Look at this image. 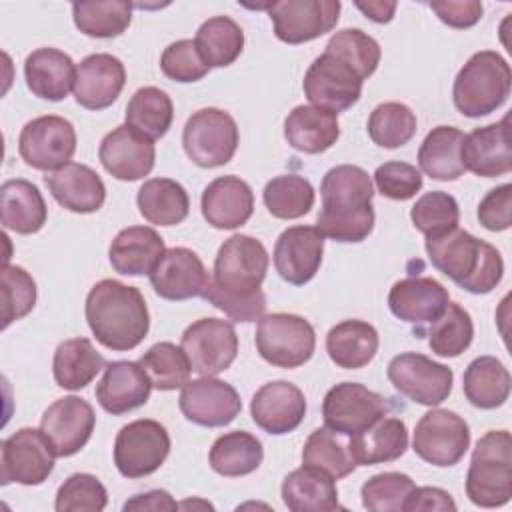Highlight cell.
<instances>
[{"instance_id": "cell-24", "label": "cell", "mask_w": 512, "mask_h": 512, "mask_svg": "<svg viewBox=\"0 0 512 512\" xmlns=\"http://www.w3.org/2000/svg\"><path fill=\"white\" fill-rule=\"evenodd\" d=\"M450 302L448 290L434 278L416 276L394 282L388 294L390 312L408 324H416L414 334L418 336L424 324H432Z\"/></svg>"}, {"instance_id": "cell-27", "label": "cell", "mask_w": 512, "mask_h": 512, "mask_svg": "<svg viewBox=\"0 0 512 512\" xmlns=\"http://www.w3.org/2000/svg\"><path fill=\"white\" fill-rule=\"evenodd\" d=\"M508 122L510 116H504L500 122L464 134L462 164L466 170L484 178L504 176L512 170Z\"/></svg>"}, {"instance_id": "cell-14", "label": "cell", "mask_w": 512, "mask_h": 512, "mask_svg": "<svg viewBox=\"0 0 512 512\" xmlns=\"http://www.w3.org/2000/svg\"><path fill=\"white\" fill-rule=\"evenodd\" d=\"M190 366L200 376H216L232 366L238 354V334L228 320L200 318L180 338Z\"/></svg>"}, {"instance_id": "cell-29", "label": "cell", "mask_w": 512, "mask_h": 512, "mask_svg": "<svg viewBox=\"0 0 512 512\" xmlns=\"http://www.w3.org/2000/svg\"><path fill=\"white\" fill-rule=\"evenodd\" d=\"M44 182L54 200L76 214H92L100 210L106 200L102 178L86 164L68 162L66 166L48 172Z\"/></svg>"}, {"instance_id": "cell-9", "label": "cell", "mask_w": 512, "mask_h": 512, "mask_svg": "<svg viewBox=\"0 0 512 512\" xmlns=\"http://www.w3.org/2000/svg\"><path fill=\"white\" fill-rule=\"evenodd\" d=\"M170 454L168 430L150 418L134 420L120 428L114 440V464L126 478L154 474Z\"/></svg>"}, {"instance_id": "cell-23", "label": "cell", "mask_w": 512, "mask_h": 512, "mask_svg": "<svg viewBox=\"0 0 512 512\" xmlns=\"http://www.w3.org/2000/svg\"><path fill=\"white\" fill-rule=\"evenodd\" d=\"M250 414L258 428L282 436L300 426L306 416L304 392L286 380H274L256 390L250 402Z\"/></svg>"}, {"instance_id": "cell-3", "label": "cell", "mask_w": 512, "mask_h": 512, "mask_svg": "<svg viewBox=\"0 0 512 512\" xmlns=\"http://www.w3.org/2000/svg\"><path fill=\"white\" fill-rule=\"evenodd\" d=\"M84 312L94 338L116 352L136 348L150 330V314L142 292L112 278L90 288Z\"/></svg>"}, {"instance_id": "cell-12", "label": "cell", "mask_w": 512, "mask_h": 512, "mask_svg": "<svg viewBox=\"0 0 512 512\" xmlns=\"http://www.w3.org/2000/svg\"><path fill=\"white\" fill-rule=\"evenodd\" d=\"M76 152V130L70 120L46 114L38 116L20 132L18 138V154L20 158L44 172H54L66 166Z\"/></svg>"}, {"instance_id": "cell-40", "label": "cell", "mask_w": 512, "mask_h": 512, "mask_svg": "<svg viewBox=\"0 0 512 512\" xmlns=\"http://www.w3.org/2000/svg\"><path fill=\"white\" fill-rule=\"evenodd\" d=\"M462 388L472 406L494 410L508 400L512 378L498 358L478 356L464 370Z\"/></svg>"}, {"instance_id": "cell-31", "label": "cell", "mask_w": 512, "mask_h": 512, "mask_svg": "<svg viewBox=\"0 0 512 512\" xmlns=\"http://www.w3.org/2000/svg\"><path fill=\"white\" fill-rule=\"evenodd\" d=\"M282 500L292 512H332L342 508L334 478L308 464H302L284 478Z\"/></svg>"}, {"instance_id": "cell-39", "label": "cell", "mask_w": 512, "mask_h": 512, "mask_svg": "<svg viewBox=\"0 0 512 512\" xmlns=\"http://www.w3.org/2000/svg\"><path fill=\"white\" fill-rule=\"evenodd\" d=\"M104 366V356L88 338H68L60 342L52 360L54 380L64 390L86 388Z\"/></svg>"}, {"instance_id": "cell-20", "label": "cell", "mask_w": 512, "mask_h": 512, "mask_svg": "<svg viewBox=\"0 0 512 512\" xmlns=\"http://www.w3.org/2000/svg\"><path fill=\"white\" fill-rule=\"evenodd\" d=\"M148 276L154 292L174 302L204 296L210 284L208 270L200 256L184 246L164 250Z\"/></svg>"}, {"instance_id": "cell-35", "label": "cell", "mask_w": 512, "mask_h": 512, "mask_svg": "<svg viewBox=\"0 0 512 512\" xmlns=\"http://www.w3.org/2000/svg\"><path fill=\"white\" fill-rule=\"evenodd\" d=\"M350 454L356 466L392 462L408 448V430L400 418H380L370 428L350 436Z\"/></svg>"}, {"instance_id": "cell-37", "label": "cell", "mask_w": 512, "mask_h": 512, "mask_svg": "<svg viewBox=\"0 0 512 512\" xmlns=\"http://www.w3.org/2000/svg\"><path fill=\"white\" fill-rule=\"evenodd\" d=\"M378 332L364 320H344L330 328L326 352L330 360L346 370H358L372 362L378 352Z\"/></svg>"}, {"instance_id": "cell-13", "label": "cell", "mask_w": 512, "mask_h": 512, "mask_svg": "<svg viewBox=\"0 0 512 512\" xmlns=\"http://www.w3.org/2000/svg\"><path fill=\"white\" fill-rule=\"evenodd\" d=\"M470 446V428L462 416L452 410H430L426 412L412 438V450L418 458L432 466H454L458 464Z\"/></svg>"}, {"instance_id": "cell-28", "label": "cell", "mask_w": 512, "mask_h": 512, "mask_svg": "<svg viewBox=\"0 0 512 512\" xmlns=\"http://www.w3.org/2000/svg\"><path fill=\"white\" fill-rule=\"evenodd\" d=\"M202 216L218 230H234L246 224L254 212V192L238 176H218L202 192Z\"/></svg>"}, {"instance_id": "cell-49", "label": "cell", "mask_w": 512, "mask_h": 512, "mask_svg": "<svg viewBox=\"0 0 512 512\" xmlns=\"http://www.w3.org/2000/svg\"><path fill=\"white\" fill-rule=\"evenodd\" d=\"M302 464L316 466L328 472L334 480L346 478L356 470V462L350 454L348 444H344L336 432L330 428H316L304 442Z\"/></svg>"}, {"instance_id": "cell-34", "label": "cell", "mask_w": 512, "mask_h": 512, "mask_svg": "<svg viewBox=\"0 0 512 512\" xmlns=\"http://www.w3.org/2000/svg\"><path fill=\"white\" fill-rule=\"evenodd\" d=\"M0 214L6 230L36 234L46 224L48 208L36 184L24 178H12L0 188Z\"/></svg>"}, {"instance_id": "cell-21", "label": "cell", "mask_w": 512, "mask_h": 512, "mask_svg": "<svg viewBox=\"0 0 512 512\" xmlns=\"http://www.w3.org/2000/svg\"><path fill=\"white\" fill-rule=\"evenodd\" d=\"M98 158L108 174L124 182H134L152 172L156 148L150 138L122 124L102 138Z\"/></svg>"}, {"instance_id": "cell-30", "label": "cell", "mask_w": 512, "mask_h": 512, "mask_svg": "<svg viewBox=\"0 0 512 512\" xmlns=\"http://www.w3.org/2000/svg\"><path fill=\"white\" fill-rule=\"evenodd\" d=\"M28 90L50 102L64 100L76 84V66L72 58L58 48H38L24 62Z\"/></svg>"}, {"instance_id": "cell-6", "label": "cell", "mask_w": 512, "mask_h": 512, "mask_svg": "<svg viewBox=\"0 0 512 512\" xmlns=\"http://www.w3.org/2000/svg\"><path fill=\"white\" fill-rule=\"evenodd\" d=\"M466 496L480 508H498L512 498V438L508 430L486 432L472 452Z\"/></svg>"}, {"instance_id": "cell-10", "label": "cell", "mask_w": 512, "mask_h": 512, "mask_svg": "<svg viewBox=\"0 0 512 512\" xmlns=\"http://www.w3.org/2000/svg\"><path fill=\"white\" fill-rule=\"evenodd\" d=\"M388 398L358 382H340L332 386L322 400L326 428L342 436H354L386 416Z\"/></svg>"}, {"instance_id": "cell-60", "label": "cell", "mask_w": 512, "mask_h": 512, "mask_svg": "<svg viewBox=\"0 0 512 512\" xmlns=\"http://www.w3.org/2000/svg\"><path fill=\"white\" fill-rule=\"evenodd\" d=\"M178 502L166 490H150L146 494H136L124 504V510L136 512H160V510H176Z\"/></svg>"}, {"instance_id": "cell-52", "label": "cell", "mask_w": 512, "mask_h": 512, "mask_svg": "<svg viewBox=\"0 0 512 512\" xmlns=\"http://www.w3.org/2000/svg\"><path fill=\"white\" fill-rule=\"evenodd\" d=\"M414 480L402 472H380L370 476L360 490L362 506L370 512H404Z\"/></svg>"}, {"instance_id": "cell-38", "label": "cell", "mask_w": 512, "mask_h": 512, "mask_svg": "<svg viewBox=\"0 0 512 512\" xmlns=\"http://www.w3.org/2000/svg\"><path fill=\"white\" fill-rule=\"evenodd\" d=\"M136 204L140 214L156 226H176L190 212L188 192L172 178L146 180L136 194Z\"/></svg>"}, {"instance_id": "cell-33", "label": "cell", "mask_w": 512, "mask_h": 512, "mask_svg": "<svg viewBox=\"0 0 512 512\" xmlns=\"http://www.w3.org/2000/svg\"><path fill=\"white\" fill-rule=\"evenodd\" d=\"M338 136V114L318 106H296L284 120V138L304 154L326 152L336 144Z\"/></svg>"}, {"instance_id": "cell-42", "label": "cell", "mask_w": 512, "mask_h": 512, "mask_svg": "<svg viewBox=\"0 0 512 512\" xmlns=\"http://www.w3.org/2000/svg\"><path fill=\"white\" fill-rule=\"evenodd\" d=\"M194 42L210 68H224L242 54L244 32L230 16H212L200 24Z\"/></svg>"}, {"instance_id": "cell-15", "label": "cell", "mask_w": 512, "mask_h": 512, "mask_svg": "<svg viewBox=\"0 0 512 512\" xmlns=\"http://www.w3.org/2000/svg\"><path fill=\"white\" fill-rule=\"evenodd\" d=\"M364 80L340 58L322 52L306 70L302 88L312 106L334 114L352 108L362 94Z\"/></svg>"}, {"instance_id": "cell-5", "label": "cell", "mask_w": 512, "mask_h": 512, "mask_svg": "<svg viewBox=\"0 0 512 512\" xmlns=\"http://www.w3.org/2000/svg\"><path fill=\"white\" fill-rule=\"evenodd\" d=\"M510 64L494 50H480L458 70L452 100L460 114L480 118L498 110L510 96Z\"/></svg>"}, {"instance_id": "cell-44", "label": "cell", "mask_w": 512, "mask_h": 512, "mask_svg": "<svg viewBox=\"0 0 512 512\" xmlns=\"http://www.w3.org/2000/svg\"><path fill=\"white\" fill-rule=\"evenodd\" d=\"M76 28L92 38L120 36L132 22V4L126 0H82L72 4Z\"/></svg>"}, {"instance_id": "cell-43", "label": "cell", "mask_w": 512, "mask_h": 512, "mask_svg": "<svg viewBox=\"0 0 512 512\" xmlns=\"http://www.w3.org/2000/svg\"><path fill=\"white\" fill-rule=\"evenodd\" d=\"M172 120V100L164 90L156 86H144L136 90L126 104V124L152 142L168 132Z\"/></svg>"}, {"instance_id": "cell-26", "label": "cell", "mask_w": 512, "mask_h": 512, "mask_svg": "<svg viewBox=\"0 0 512 512\" xmlns=\"http://www.w3.org/2000/svg\"><path fill=\"white\" fill-rule=\"evenodd\" d=\"M152 388L140 362L114 360L104 366V376L96 384V400L108 414L120 416L144 406Z\"/></svg>"}, {"instance_id": "cell-46", "label": "cell", "mask_w": 512, "mask_h": 512, "mask_svg": "<svg viewBox=\"0 0 512 512\" xmlns=\"http://www.w3.org/2000/svg\"><path fill=\"white\" fill-rule=\"evenodd\" d=\"M140 366L148 374L150 382L158 390H176L184 388L186 382L190 380V360L182 346H176L172 342H158L150 346L142 356H140Z\"/></svg>"}, {"instance_id": "cell-59", "label": "cell", "mask_w": 512, "mask_h": 512, "mask_svg": "<svg viewBox=\"0 0 512 512\" xmlns=\"http://www.w3.org/2000/svg\"><path fill=\"white\" fill-rule=\"evenodd\" d=\"M420 510H440V512H454L456 502L454 498L436 486H416L404 506V512H420Z\"/></svg>"}, {"instance_id": "cell-55", "label": "cell", "mask_w": 512, "mask_h": 512, "mask_svg": "<svg viewBox=\"0 0 512 512\" xmlns=\"http://www.w3.org/2000/svg\"><path fill=\"white\" fill-rule=\"evenodd\" d=\"M160 70L174 82H196L202 80L210 66L200 56L194 40H176L168 44L160 56Z\"/></svg>"}, {"instance_id": "cell-56", "label": "cell", "mask_w": 512, "mask_h": 512, "mask_svg": "<svg viewBox=\"0 0 512 512\" xmlns=\"http://www.w3.org/2000/svg\"><path fill=\"white\" fill-rule=\"evenodd\" d=\"M376 188L390 200H410L422 188V174L416 166L406 162H384L374 172Z\"/></svg>"}, {"instance_id": "cell-57", "label": "cell", "mask_w": 512, "mask_h": 512, "mask_svg": "<svg viewBox=\"0 0 512 512\" xmlns=\"http://www.w3.org/2000/svg\"><path fill=\"white\" fill-rule=\"evenodd\" d=\"M478 220L490 232L508 230L512 224V186L492 188L478 204Z\"/></svg>"}, {"instance_id": "cell-8", "label": "cell", "mask_w": 512, "mask_h": 512, "mask_svg": "<svg viewBox=\"0 0 512 512\" xmlns=\"http://www.w3.org/2000/svg\"><path fill=\"white\" fill-rule=\"evenodd\" d=\"M240 142L236 120L220 108L196 110L184 126L186 156L202 168H218L232 160Z\"/></svg>"}, {"instance_id": "cell-17", "label": "cell", "mask_w": 512, "mask_h": 512, "mask_svg": "<svg viewBox=\"0 0 512 512\" xmlns=\"http://www.w3.org/2000/svg\"><path fill=\"white\" fill-rule=\"evenodd\" d=\"M340 8L338 0H280L266 6L276 38L286 44H304L330 32Z\"/></svg>"}, {"instance_id": "cell-16", "label": "cell", "mask_w": 512, "mask_h": 512, "mask_svg": "<svg viewBox=\"0 0 512 512\" xmlns=\"http://www.w3.org/2000/svg\"><path fill=\"white\" fill-rule=\"evenodd\" d=\"M54 450L42 430L20 428L0 444L2 484H42L54 470Z\"/></svg>"}, {"instance_id": "cell-45", "label": "cell", "mask_w": 512, "mask_h": 512, "mask_svg": "<svg viewBox=\"0 0 512 512\" xmlns=\"http://www.w3.org/2000/svg\"><path fill=\"white\" fill-rule=\"evenodd\" d=\"M264 204L274 218L294 220L310 212L314 206V186L298 174H284L272 178L262 192Z\"/></svg>"}, {"instance_id": "cell-50", "label": "cell", "mask_w": 512, "mask_h": 512, "mask_svg": "<svg viewBox=\"0 0 512 512\" xmlns=\"http://www.w3.org/2000/svg\"><path fill=\"white\" fill-rule=\"evenodd\" d=\"M324 52H330L336 58L344 60L362 80L370 78L376 72L382 56L380 44L360 28H344L336 32L328 40Z\"/></svg>"}, {"instance_id": "cell-32", "label": "cell", "mask_w": 512, "mask_h": 512, "mask_svg": "<svg viewBox=\"0 0 512 512\" xmlns=\"http://www.w3.org/2000/svg\"><path fill=\"white\" fill-rule=\"evenodd\" d=\"M164 250V240L154 228L128 226L114 236L108 258L118 274L142 276L152 272Z\"/></svg>"}, {"instance_id": "cell-18", "label": "cell", "mask_w": 512, "mask_h": 512, "mask_svg": "<svg viewBox=\"0 0 512 512\" xmlns=\"http://www.w3.org/2000/svg\"><path fill=\"white\" fill-rule=\"evenodd\" d=\"M94 426V408L80 396L58 398L40 418V430L58 458L78 454L88 444Z\"/></svg>"}, {"instance_id": "cell-58", "label": "cell", "mask_w": 512, "mask_h": 512, "mask_svg": "<svg viewBox=\"0 0 512 512\" xmlns=\"http://www.w3.org/2000/svg\"><path fill=\"white\" fill-rule=\"evenodd\" d=\"M430 10L450 28H472L482 18V2L478 0H436L428 4Z\"/></svg>"}, {"instance_id": "cell-7", "label": "cell", "mask_w": 512, "mask_h": 512, "mask_svg": "<svg viewBox=\"0 0 512 512\" xmlns=\"http://www.w3.org/2000/svg\"><path fill=\"white\" fill-rule=\"evenodd\" d=\"M256 350L272 366L298 368L306 364L316 348L312 324L298 314H266L256 326Z\"/></svg>"}, {"instance_id": "cell-61", "label": "cell", "mask_w": 512, "mask_h": 512, "mask_svg": "<svg viewBox=\"0 0 512 512\" xmlns=\"http://www.w3.org/2000/svg\"><path fill=\"white\" fill-rule=\"evenodd\" d=\"M356 8L370 18L372 22L378 24H386L394 18L396 12V2H382V0H374V2H356Z\"/></svg>"}, {"instance_id": "cell-47", "label": "cell", "mask_w": 512, "mask_h": 512, "mask_svg": "<svg viewBox=\"0 0 512 512\" xmlns=\"http://www.w3.org/2000/svg\"><path fill=\"white\" fill-rule=\"evenodd\" d=\"M428 346L442 358L460 356L474 338V324L470 314L458 304L448 302L442 316H438L428 328Z\"/></svg>"}, {"instance_id": "cell-48", "label": "cell", "mask_w": 512, "mask_h": 512, "mask_svg": "<svg viewBox=\"0 0 512 512\" xmlns=\"http://www.w3.org/2000/svg\"><path fill=\"white\" fill-rule=\"evenodd\" d=\"M416 114L402 102L378 104L368 118V136L380 148H400L416 134Z\"/></svg>"}, {"instance_id": "cell-11", "label": "cell", "mask_w": 512, "mask_h": 512, "mask_svg": "<svg viewBox=\"0 0 512 512\" xmlns=\"http://www.w3.org/2000/svg\"><path fill=\"white\" fill-rule=\"evenodd\" d=\"M390 384L408 400L422 406L442 404L454 384V372L446 364L418 352H402L388 364Z\"/></svg>"}, {"instance_id": "cell-25", "label": "cell", "mask_w": 512, "mask_h": 512, "mask_svg": "<svg viewBox=\"0 0 512 512\" xmlns=\"http://www.w3.org/2000/svg\"><path fill=\"white\" fill-rule=\"evenodd\" d=\"M124 84L126 70L116 56L90 54L76 66L74 98L82 108L104 110L118 100Z\"/></svg>"}, {"instance_id": "cell-2", "label": "cell", "mask_w": 512, "mask_h": 512, "mask_svg": "<svg viewBox=\"0 0 512 512\" xmlns=\"http://www.w3.org/2000/svg\"><path fill=\"white\" fill-rule=\"evenodd\" d=\"M322 208L316 228L336 242H362L374 228V186L368 172L354 164L330 168L320 184Z\"/></svg>"}, {"instance_id": "cell-41", "label": "cell", "mask_w": 512, "mask_h": 512, "mask_svg": "<svg viewBox=\"0 0 512 512\" xmlns=\"http://www.w3.org/2000/svg\"><path fill=\"white\" fill-rule=\"evenodd\" d=\"M262 458V442L246 430H232L218 436L208 454L212 470L228 478L252 474L262 464Z\"/></svg>"}, {"instance_id": "cell-19", "label": "cell", "mask_w": 512, "mask_h": 512, "mask_svg": "<svg viewBox=\"0 0 512 512\" xmlns=\"http://www.w3.org/2000/svg\"><path fill=\"white\" fill-rule=\"evenodd\" d=\"M178 406L186 420L206 428H220L236 420L242 400L232 384L214 376H200L186 382Z\"/></svg>"}, {"instance_id": "cell-1", "label": "cell", "mask_w": 512, "mask_h": 512, "mask_svg": "<svg viewBox=\"0 0 512 512\" xmlns=\"http://www.w3.org/2000/svg\"><path fill=\"white\" fill-rule=\"evenodd\" d=\"M270 256L264 244L246 234H234L220 246L214 276L202 298L234 322H256L264 316L266 278Z\"/></svg>"}, {"instance_id": "cell-51", "label": "cell", "mask_w": 512, "mask_h": 512, "mask_svg": "<svg viewBox=\"0 0 512 512\" xmlns=\"http://www.w3.org/2000/svg\"><path fill=\"white\" fill-rule=\"evenodd\" d=\"M412 224L426 238L442 236L460 222V208L452 194L442 190H432L422 194L410 210Z\"/></svg>"}, {"instance_id": "cell-36", "label": "cell", "mask_w": 512, "mask_h": 512, "mask_svg": "<svg viewBox=\"0 0 512 512\" xmlns=\"http://www.w3.org/2000/svg\"><path fill=\"white\" fill-rule=\"evenodd\" d=\"M462 142L464 132L454 126L432 128L418 150L420 170L432 180H458L466 172L462 164Z\"/></svg>"}, {"instance_id": "cell-4", "label": "cell", "mask_w": 512, "mask_h": 512, "mask_svg": "<svg viewBox=\"0 0 512 512\" xmlns=\"http://www.w3.org/2000/svg\"><path fill=\"white\" fill-rule=\"evenodd\" d=\"M426 252L436 270L470 294L492 292L504 276L500 252L460 228L436 238H426Z\"/></svg>"}, {"instance_id": "cell-22", "label": "cell", "mask_w": 512, "mask_h": 512, "mask_svg": "<svg viewBox=\"0 0 512 512\" xmlns=\"http://www.w3.org/2000/svg\"><path fill=\"white\" fill-rule=\"evenodd\" d=\"M324 254V234L316 226H290L274 246V268L292 286L310 282Z\"/></svg>"}, {"instance_id": "cell-54", "label": "cell", "mask_w": 512, "mask_h": 512, "mask_svg": "<svg viewBox=\"0 0 512 512\" xmlns=\"http://www.w3.org/2000/svg\"><path fill=\"white\" fill-rule=\"evenodd\" d=\"M2 328H8L14 320L24 318L36 304V282L34 278L16 264H4L2 274Z\"/></svg>"}, {"instance_id": "cell-53", "label": "cell", "mask_w": 512, "mask_h": 512, "mask_svg": "<svg viewBox=\"0 0 512 512\" xmlns=\"http://www.w3.org/2000/svg\"><path fill=\"white\" fill-rule=\"evenodd\" d=\"M106 504L108 492L104 484L94 474L76 472L60 484L54 508L58 512H100Z\"/></svg>"}]
</instances>
